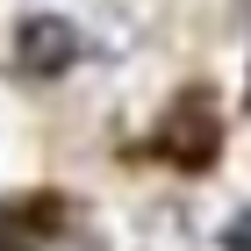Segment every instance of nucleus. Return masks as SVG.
I'll list each match as a JSON object with an SVG mask.
<instances>
[{"instance_id":"obj_1","label":"nucleus","mask_w":251,"mask_h":251,"mask_svg":"<svg viewBox=\"0 0 251 251\" xmlns=\"http://www.w3.org/2000/svg\"><path fill=\"white\" fill-rule=\"evenodd\" d=\"M72 58H79V36L58 15H29L22 22V65H29V72H65Z\"/></svg>"},{"instance_id":"obj_2","label":"nucleus","mask_w":251,"mask_h":251,"mask_svg":"<svg viewBox=\"0 0 251 251\" xmlns=\"http://www.w3.org/2000/svg\"><path fill=\"white\" fill-rule=\"evenodd\" d=\"M0 251H7V237H0Z\"/></svg>"}]
</instances>
